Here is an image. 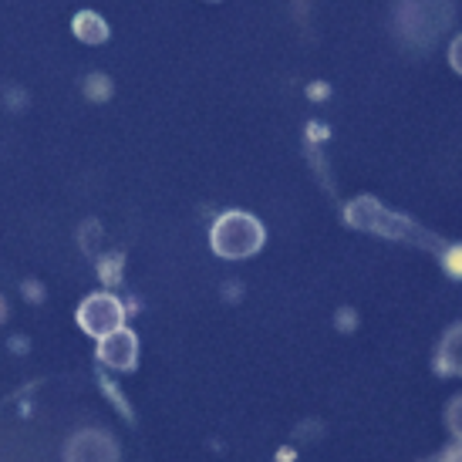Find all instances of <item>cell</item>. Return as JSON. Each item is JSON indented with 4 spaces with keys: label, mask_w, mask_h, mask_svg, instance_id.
<instances>
[{
    "label": "cell",
    "mask_w": 462,
    "mask_h": 462,
    "mask_svg": "<svg viewBox=\"0 0 462 462\" xmlns=\"http://www.w3.org/2000/svg\"><path fill=\"white\" fill-rule=\"evenodd\" d=\"M449 425H452V432L462 439V398H456L452 402V409H449Z\"/></svg>",
    "instance_id": "52a82bcc"
},
{
    "label": "cell",
    "mask_w": 462,
    "mask_h": 462,
    "mask_svg": "<svg viewBox=\"0 0 462 462\" xmlns=\"http://www.w3.org/2000/svg\"><path fill=\"white\" fill-rule=\"evenodd\" d=\"M135 355H139V341H135V334L125 331V328L105 334L102 345H98V358H102L108 368H118V372H129L132 365H135Z\"/></svg>",
    "instance_id": "3957f363"
},
{
    "label": "cell",
    "mask_w": 462,
    "mask_h": 462,
    "mask_svg": "<svg viewBox=\"0 0 462 462\" xmlns=\"http://www.w3.org/2000/svg\"><path fill=\"white\" fill-rule=\"evenodd\" d=\"M68 462H116V446L95 432V449H88V436L81 432L68 449Z\"/></svg>",
    "instance_id": "277c9868"
},
{
    "label": "cell",
    "mask_w": 462,
    "mask_h": 462,
    "mask_svg": "<svg viewBox=\"0 0 462 462\" xmlns=\"http://www.w3.org/2000/svg\"><path fill=\"white\" fill-rule=\"evenodd\" d=\"M75 34L81 41H88V44H102V41L108 38V27H105V21L98 14L85 11L75 17Z\"/></svg>",
    "instance_id": "8992f818"
},
{
    "label": "cell",
    "mask_w": 462,
    "mask_h": 462,
    "mask_svg": "<svg viewBox=\"0 0 462 462\" xmlns=\"http://www.w3.org/2000/svg\"><path fill=\"white\" fill-rule=\"evenodd\" d=\"M122 321H125V310L118 304V297H112V294H91L88 300L78 308V324L88 334H95V337H105V334L118 331Z\"/></svg>",
    "instance_id": "7a4b0ae2"
},
{
    "label": "cell",
    "mask_w": 462,
    "mask_h": 462,
    "mask_svg": "<svg viewBox=\"0 0 462 462\" xmlns=\"http://www.w3.org/2000/svg\"><path fill=\"white\" fill-rule=\"evenodd\" d=\"M449 61H452V68L462 75V34L456 41H452V51H449Z\"/></svg>",
    "instance_id": "ba28073f"
},
{
    "label": "cell",
    "mask_w": 462,
    "mask_h": 462,
    "mask_svg": "<svg viewBox=\"0 0 462 462\" xmlns=\"http://www.w3.org/2000/svg\"><path fill=\"white\" fill-rule=\"evenodd\" d=\"M209 240H213V250H217L219 257L240 260L260 250V244H263V226L250 213H226V217L217 219Z\"/></svg>",
    "instance_id": "6da1fadb"
},
{
    "label": "cell",
    "mask_w": 462,
    "mask_h": 462,
    "mask_svg": "<svg viewBox=\"0 0 462 462\" xmlns=\"http://www.w3.org/2000/svg\"><path fill=\"white\" fill-rule=\"evenodd\" d=\"M439 372L462 374V324L452 328V331L442 337V347H439Z\"/></svg>",
    "instance_id": "5b68a950"
}]
</instances>
